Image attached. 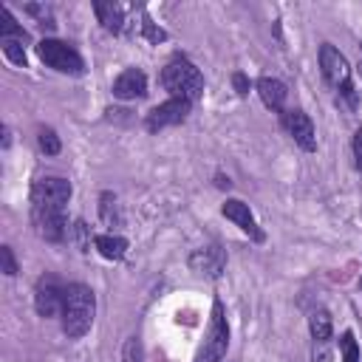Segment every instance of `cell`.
<instances>
[{
  "label": "cell",
  "mask_w": 362,
  "mask_h": 362,
  "mask_svg": "<svg viewBox=\"0 0 362 362\" xmlns=\"http://www.w3.org/2000/svg\"><path fill=\"white\" fill-rule=\"evenodd\" d=\"M93 314H96V297L85 283H71L65 286V300H62V331L68 337H82L88 334V328L93 325Z\"/></svg>",
  "instance_id": "obj_1"
},
{
  "label": "cell",
  "mask_w": 362,
  "mask_h": 362,
  "mask_svg": "<svg viewBox=\"0 0 362 362\" xmlns=\"http://www.w3.org/2000/svg\"><path fill=\"white\" fill-rule=\"evenodd\" d=\"M161 85L173 93V99H187V102H195L201 93H204V76L201 71L184 59V57H175L164 65L161 71Z\"/></svg>",
  "instance_id": "obj_2"
},
{
  "label": "cell",
  "mask_w": 362,
  "mask_h": 362,
  "mask_svg": "<svg viewBox=\"0 0 362 362\" xmlns=\"http://www.w3.org/2000/svg\"><path fill=\"white\" fill-rule=\"evenodd\" d=\"M320 68H322V76L328 79V85H334L354 105L356 93H354V85H351V65H348V59L331 42L320 45Z\"/></svg>",
  "instance_id": "obj_3"
},
{
  "label": "cell",
  "mask_w": 362,
  "mask_h": 362,
  "mask_svg": "<svg viewBox=\"0 0 362 362\" xmlns=\"http://www.w3.org/2000/svg\"><path fill=\"white\" fill-rule=\"evenodd\" d=\"M226 345H229V325H226V317H223V305L215 300L212 303L209 328H206V337H204V342L198 348L195 362H221L223 354H226Z\"/></svg>",
  "instance_id": "obj_4"
},
{
  "label": "cell",
  "mask_w": 362,
  "mask_h": 362,
  "mask_svg": "<svg viewBox=\"0 0 362 362\" xmlns=\"http://www.w3.org/2000/svg\"><path fill=\"white\" fill-rule=\"evenodd\" d=\"M37 54H40V59H42L48 68H54V71H59V74H82V71H85V62H82V57L76 54V48H71V45L62 42V40H42V42L37 45Z\"/></svg>",
  "instance_id": "obj_5"
},
{
  "label": "cell",
  "mask_w": 362,
  "mask_h": 362,
  "mask_svg": "<svg viewBox=\"0 0 362 362\" xmlns=\"http://www.w3.org/2000/svg\"><path fill=\"white\" fill-rule=\"evenodd\" d=\"M71 198V181L59 175H42L31 187V206H48V209H65Z\"/></svg>",
  "instance_id": "obj_6"
},
{
  "label": "cell",
  "mask_w": 362,
  "mask_h": 362,
  "mask_svg": "<svg viewBox=\"0 0 362 362\" xmlns=\"http://www.w3.org/2000/svg\"><path fill=\"white\" fill-rule=\"evenodd\" d=\"M62 300H65V286L54 277V274H42L34 286V308L40 317H54L62 311Z\"/></svg>",
  "instance_id": "obj_7"
},
{
  "label": "cell",
  "mask_w": 362,
  "mask_h": 362,
  "mask_svg": "<svg viewBox=\"0 0 362 362\" xmlns=\"http://www.w3.org/2000/svg\"><path fill=\"white\" fill-rule=\"evenodd\" d=\"M31 221H34V229L40 238L57 243L65 238L68 232V221H65V212L62 209H48V206H31Z\"/></svg>",
  "instance_id": "obj_8"
},
{
  "label": "cell",
  "mask_w": 362,
  "mask_h": 362,
  "mask_svg": "<svg viewBox=\"0 0 362 362\" xmlns=\"http://www.w3.org/2000/svg\"><path fill=\"white\" fill-rule=\"evenodd\" d=\"M189 105L187 99H167L161 102L158 107H153L147 113V130H164V127H173V124H181L187 116H189Z\"/></svg>",
  "instance_id": "obj_9"
},
{
  "label": "cell",
  "mask_w": 362,
  "mask_h": 362,
  "mask_svg": "<svg viewBox=\"0 0 362 362\" xmlns=\"http://www.w3.org/2000/svg\"><path fill=\"white\" fill-rule=\"evenodd\" d=\"M280 122L286 127V133L303 147V150H317V136H314V124L311 119L303 113V110H283L280 113Z\"/></svg>",
  "instance_id": "obj_10"
},
{
  "label": "cell",
  "mask_w": 362,
  "mask_h": 362,
  "mask_svg": "<svg viewBox=\"0 0 362 362\" xmlns=\"http://www.w3.org/2000/svg\"><path fill=\"white\" fill-rule=\"evenodd\" d=\"M226 266V255L221 246H204V249H195L189 255V269L198 272V274H206V277H218Z\"/></svg>",
  "instance_id": "obj_11"
},
{
  "label": "cell",
  "mask_w": 362,
  "mask_h": 362,
  "mask_svg": "<svg viewBox=\"0 0 362 362\" xmlns=\"http://www.w3.org/2000/svg\"><path fill=\"white\" fill-rule=\"evenodd\" d=\"M221 212L232 221V223H238L249 238H255V240H263V232L257 229V221H255V215H252V209H249V204H243V201H238V198H232V201H226L223 206H221Z\"/></svg>",
  "instance_id": "obj_12"
},
{
  "label": "cell",
  "mask_w": 362,
  "mask_h": 362,
  "mask_svg": "<svg viewBox=\"0 0 362 362\" xmlns=\"http://www.w3.org/2000/svg\"><path fill=\"white\" fill-rule=\"evenodd\" d=\"M144 93H147V76L139 68L122 71L113 82V96H119V99H139Z\"/></svg>",
  "instance_id": "obj_13"
},
{
  "label": "cell",
  "mask_w": 362,
  "mask_h": 362,
  "mask_svg": "<svg viewBox=\"0 0 362 362\" xmlns=\"http://www.w3.org/2000/svg\"><path fill=\"white\" fill-rule=\"evenodd\" d=\"M257 93H260V99H263L266 107L283 113V105H286L288 90H286V85H283L280 79H274V76H260V79H257Z\"/></svg>",
  "instance_id": "obj_14"
},
{
  "label": "cell",
  "mask_w": 362,
  "mask_h": 362,
  "mask_svg": "<svg viewBox=\"0 0 362 362\" xmlns=\"http://www.w3.org/2000/svg\"><path fill=\"white\" fill-rule=\"evenodd\" d=\"M93 246H96L99 255L107 257V260H122L124 252H127V240H124L122 235H96V238H93Z\"/></svg>",
  "instance_id": "obj_15"
},
{
  "label": "cell",
  "mask_w": 362,
  "mask_h": 362,
  "mask_svg": "<svg viewBox=\"0 0 362 362\" xmlns=\"http://www.w3.org/2000/svg\"><path fill=\"white\" fill-rule=\"evenodd\" d=\"M93 11H96V17H99V23L107 28V31H113V34H119L122 31V25H124V17H122V8L116 6V3H93Z\"/></svg>",
  "instance_id": "obj_16"
},
{
  "label": "cell",
  "mask_w": 362,
  "mask_h": 362,
  "mask_svg": "<svg viewBox=\"0 0 362 362\" xmlns=\"http://www.w3.org/2000/svg\"><path fill=\"white\" fill-rule=\"evenodd\" d=\"M308 328H311V337H314V342H328L331 339V314L328 311H322V308H317V311H311V317H308Z\"/></svg>",
  "instance_id": "obj_17"
},
{
  "label": "cell",
  "mask_w": 362,
  "mask_h": 362,
  "mask_svg": "<svg viewBox=\"0 0 362 362\" xmlns=\"http://www.w3.org/2000/svg\"><path fill=\"white\" fill-rule=\"evenodd\" d=\"M99 215H102L105 226H122V215H119V206H116L113 192H102L99 195Z\"/></svg>",
  "instance_id": "obj_18"
},
{
  "label": "cell",
  "mask_w": 362,
  "mask_h": 362,
  "mask_svg": "<svg viewBox=\"0 0 362 362\" xmlns=\"http://www.w3.org/2000/svg\"><path fill=\"white\" fill-rule=\"evenodd\" d=\"M0 40H20V42L28 40V34L14 23L8 8H0Z\"/></svg>",
  "instance_id": "obj_19"
},
{
  "label": "cell",
  "mask_w": 362,
  "mask_h": 362,
  "mask_svg": "<svg viewBox=\"0 0 362 362\" xmlns=\"http://www.w3.org/2000/svg\"><path fill=\"white\" fill-rule=\"evenodd\" d=\"M37 141H40V150H42L45 156H57V153L62 150V144H59V136H57L51 127H40V133H37Z\"/></svg>",
  "instance_id": "obj_20"
},
{
  "label": "cell",
  "mask_w": 362,
  "mask_h": 362,
  "mask_svg": "<svg viewBox=\"0 0 362 362\" xmlns=\"http://www.w3.org/2000/svg\"><path fill=\"white\" fill-rule=\"evenodd\" d=\"M122 362H144V351H141V342L139 337H130L122 348Z\"/></svg>",
  "instance_id": "obj_21"
},
{
  "label": "cell",
  "mask_w": 362,
  "mask_h": 362,
  "mask_svg": "<svg viewBox=\"0 0 362 362\" xmlns=\"http://www.w3.org/2000/svg\"><path fill=\"white\" fill-rule=\"evenodd\" d=\"M339 351H342L345 362H359V348H356V339H354L351 331H345V334L339 337Z\"/></svg>",
  "instance_id": "obj_22"
},
{
  "label": "cell",
  "mask_w": 362,
  "mask_h": 362,
  "mask_svg": "<svg viewBox=\"0 0 362 362\" xmlns=\"http://www.w3.org/2000/svg\"><path fill=\"white\" fill-rule=\"evenodd\" d=\"M3 54L14 62V65H25V51L20 40H3Z\"/></svg>",
  "instance_id": "obj_23"
},
{
  "label": "cell",
  "mask_w": 362,
  "mask_h": 362,
  "mask_svg": "<svg viewBox=\"0 0 362 362\" xmlns=\"http://www.w3.org/2000/svg\"><path fill=\"white\" fill-rule=\"evenodd\" d=\"M0 266H3V274H8V277L17 274V260H14L11 246H0Z\"/></svg>",
  "instance_id": "obj_24"
},
{
  "label": "cell",
  "mask_w": 362,
  "mask_h": 362,
  "mask_svg": "<svg viewBox=\"0 0 362 362\" xmlns=\"http://www.w3.org/2000/svg\"><path fill=\"white\" fill-rule=\"evenodd\" d=\"M25 11H28V14H34V17H40V23H42V25L54 28V20H51V8H48V6H40V3H28V6H25Z\"/></svg>",
  "instance_id": "obj_25"
},
{
  "label": "cell",
  "mask_w": 362,
  "mask_h": 362,
  "mask_svg": "<svg viewBox=\"0 0 362 362\" xmlns=\"http://www.w3.org/2000/svg\"><path fill=\"white\" fill-rule=\"evenodd\" d=\"M354 158H356V167L362 170V127H359L356 136H354Z\"/></svg>",
  "instance_id": "obj_26"
},
{
  "label": "cell",
  "mask_w": 362,
  "mask_h": 362,
  "mask_svg": "<svg viewBox=\"0 0 362 362\" xmlns=\"http://www.w3.org/2000/svg\"><path fill=\"white\" fill-rule=\"evenodd\" d=\"M232 82H235V90H238L240 96H246V93H249V79H246L243 74H235V76H232Z\"/></svg>",
  "instance_id": "obj_27"
},
{
  "label": "cell",
  "mask_w": 362,
  "mask_h": 362,
  "mask_svg": "<svg viewBox=\"0 0 362 362\" xmlns=\"http://www.w3.org/2000/svg\"><path fill=\"white\" fill-rule=\"evenodd\" d=\"M144 34H147V37H150V40H156V42H158V40H164V37H167V34H164V31H161V28H156V25H153V23H144Z\"/></svg>",
  "instance_id": "obj_28"
},
{
  "label": "cell",
  "mask_w": 362,
  "mask_h": 362,
  "mask_svg": "<svg viewBox=\"0 0 362 362\" xmlns=\"http://www.w3.org/2000/svg\"><path fill=\"white\" fill-rule=\"evenodd\" d=\"M359 74H362V45H359Z\"/></svg>",
  "instance_id": "obj_29"
},
{
  "label": "cell",
  "mask_w": 362,
  "mask_h": 362,
  "mask_svg": "<svg viewBox=\"0 0 362 362\" xmlns=\"http://www.w3.org/2000/svg\"><path fill=\"white\" fill-rule=\"evenodd\" d=\"M359 288H362V277H359Z\"/></svg>",
  "instance_id": "obj_30"
}]
</instances>
